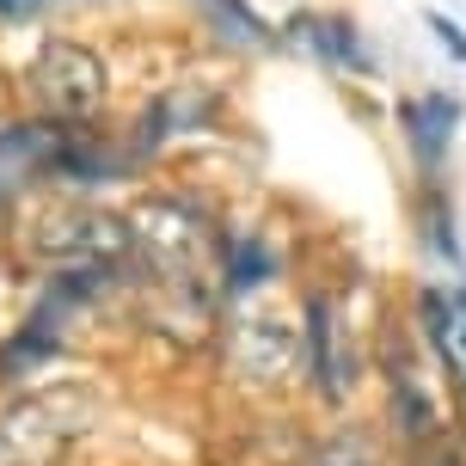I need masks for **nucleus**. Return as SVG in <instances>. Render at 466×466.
<instances>
[{
	"mask_svg": "<svg viewBox=\"0 0 466 466\" xmlns=\"http://www.w3.org/2000/svg\"><path fill=\"white\" fill-rule=\"evenodd\" d=\"M129 233H136V252L147 264V277L166 282L172 295H185L190 313H203L209 295L221 282H209V264H215V233L209 221L190 209V203H141L129 215Z\"/></svg>",
	"mask_w": 466,
	"mask_h": 466,
	"instance_id": "nucleus-1",
	"label": "nucleus"
},
{
	"mask_svg": "<svg viewBox=\"0 0 466 466\" xmlns=\"http://www.w3.org/2000/svg\"><path fill=\"white\" fill-rule=\"evenodd\" d=\"M86 399L80 393H31L0 411V466H56V454L80 436Z\"/></svg>",
	"mask_w": 466,
	"mask_h": 466,
	"instance_id": "nucleus-2",
	"label": "nucleus"
},
{
	"mask_svg": "<svg viewBox=\"0 0 466 466\" xmlns=\"http://www.w3.org/2000/svg\"><path fill=\"white\" fill-rule=\"evenodd\" d=\"M37 252L56 258L62 270H111L116 264H129V252H136V233H129V221H116V215H49L44 233H37Z\"/></svg>",
	"mask_w": 466,
	"mask_h": 466,
	"instance_id": "nucleus-3",
	"label": "nucleus"
},
{
	"mask_svg": "<svg viewBox=\"0 0 466 466\" xmlns=\"http://www.w3.org/2000/svg\"><path fill=\"white\" fill-rule=\"evenodd\" d=\"M31 80H37V98H44L56 116H68V123L93 116L98 105H105V68H98V56L68 44V37H49V44L37 49Z\"/></svg>",
	"mask_w": 466,
	"mask_h": 466,
	"instance_id": "nucleus-4",
	"label": "nucleus"
},
{
	"mask_svg": "<svg viewBox=\"0 0 466 466\" xmlns=\"http://www.w3.org/2000/svg\"><path fill=\"white\" fill-rule=\"evenodd\" d=\"M301 356H307V338L277 313H246L233 326V362L252 380H282V374H295Z\"/></svg>",
	"mask_w": 466,
	"mask_h": 466,
	"instance_id": "nucleus-5",
	"label": "nucleus"
},
{
	"mask_svg": "<svg viewBox=\"0 0 466 466\" xmlns=\"http://www.w3.org/2000/svg\"><path fill=\"white\" fill-rule=\"evenodd\" d=\"M282 44L307 49L313 62H326V68H344V74H374V49L362 44V31L338 13H295L289 31H282Z\"/></svg>",
	"mask_w": 466,
	"mask_h": 466,
	"instance_id": "nucleus-6",
	"label": "nucleus"
},
{
	"mask_svg": "<svg viewBox=\"0 0 466 466\" xmlns=\"http://www.w3.org/2000/svg\"><path fill=\"white\" fill-rule=\"evenodd\" d=\"M62 141H68V129H56V123H13V129H0V197L25 190L37 172H56Z\"/></svg>",
	"mask_w": 466,
	"mask_h": 466,
	"instance_id": "nucleus-7",
	"label": "nucleus"
},
{
	"mask_svg": "<svg viewBox=\"0 0 466 466\" xmlns=\"http://www.w3.org/2000/svg\"><path fill=\"white\" fill-rule=\"evenodd\" d=\"M307 362H313V387L326 399H344L350 387V356L338 344V307L326 295H313L307 301Z\"/></svg>",
	"mask_w": 466,
	"mask_h": 466,
	"instance_id": "nucleus-8",
	"label": "nucleus"
},
{
	"mask_svg": "<svg viewBox=\"0 0 466 466\" xmlns=\"http://www.w3.org/2000/svg\"><path fill=\"white\" fill-rule=\"evenodd\" d=\"M405 129H411V147H418V160L436 172L448 154V141H454V129H461V105L448 93H423L405 105Z\"/></svg>",
	"mask_w": 466,
	"mask_h": 466,
	"instance_id": "nucleus-9",
	"label": "nucleus"
},
{
	"mask_svg": "<svg viewBox=\"0 0 466 466\" xmlns=\"http://www.w3.org/2000/svg\"><path fill=\"white\" fill-rule=\"evenodd\" d=\"M277 277V252L258 239V233H228L221 239V295H252L264 282Z\"/></svg>",
	"mask_w": 466,
	"mask_h": 466,
	"instance_id": "nucleus-10",
	"label": "nucleus"
},
{
	"mask_svg": "<svg viewBox=\"0 0 466 466\" xmlns=\"http://www.w3.org/2000/svg\"><path fill=\"white\" fill-rule=\"evenodd\" d=\"M123 166H129V154H116V147L93 141L86 129H68L62 154H56V178H74V185H111Z\"/></svg>",
	"mask_w": 466,
	"mask_h": 466,
	"instance_id": "nucleus-11",
	"label": "nucleus"
},
{
	"mask_svg": "<svg viewBox=\"0 0 466 466\" xmlns=\"http://www.w3.org/2000/svg\"><path fill=\"white\" fill-rule=\"evenodd\" d=\"M209 116V93H197V86H178V93H166L147 123H141V147H160L166 136H185L190 123H203Z\"/></svg>",
	"mask_w": 466,
	"mask_h": 466,
	"instance_id": "nucleus-12",
	"label": "nucleus"
},
{
	"mask_svg": "<svg viewBox=\"0 0 466 466\" xmlns=\"http://www.w3.org/2000/svg\"><path fill=\"white\" fill-rule=\"evenodd\" d=\"M209 13L221 25H228L239 44H282V31H270V25L252 13V0H209Z\"/></svg>",
	"mask_w": 466,
	"mask_h": 466,
	"instance_id": "nucleus-13",
	"label": "nucleus"
},
{
	"mask_svg": "<svg viewBox=\"0 0 466 466\" xmlns=\"http://www.w3.org/2000/svg\"><path fill=\"white\" fill-rule=\"evenodd\" d=\"M430 239H436V252H442V258H454V264H461V239H454V215H448L442 190L430 197Z\"/></svg>",
	"mask_w": 466,
	"mask_h": 466,
	"instance_id": "nucleus-14",
	"label": "nucleus"
},
{
	"mask_svg": "<svg viewBox=\"0 0 466 466\" xmlns=\"http://www.w3.org/2000/svg\"><path fill=\"white\" fill-rule=\"evenodd\" d=\"M313 466H374V454L356 442V436H331V442L313 454Z\"/></svg>",
	"mask_w": 466,
	"mask_h": 466,
	"instance_id": "nucleus-15",
	"label": "nucleus"
},
{
	"mask_svg": "<svg viewBox=\"0 0 466 466\" xmlns=\"http://www.w3.org/2000/svg\"><path fill=\"white\" fill-rule=\"evenodd\" d=\"M423 25H430V37L448 49V62H461V68H466V31H461V25L448 19V13H436V6L423 13Z\"/></svg>",
	"mask_w": 466,
	"mask_h": 466,
	"instance_id": "nucleus-16",
	"label": "nucleus"
},
{
	"mask_svg": "<svg viewBox=\"0 0 466 466\" xmlns=\"http://www.w3.org/2000/svg\"><path fill=\"white\" fill-rule=\"evenodd\" d=\"M44 0H0V19H31Z\"/></svg>",
	"mask_w": 466,
	"mask_h": 466,
	"instance_id": "nucleus-17",
	"label": "nucleus"
},
{
	"mask_svg": "<svg viewBox=\"0 0 466 466\" xmlns=\"http://www.w3.org/2000/svg\"><path fill=\"white\" fill-rule=\"evenodd\" d=\"M461 356H466V319H461Z\"/></svg>",
	"mask_w": 466,
	"mask_h": 466,
	"instance_id": "nucleus-18",
	"label": "nucleus"
}]
</instances>
